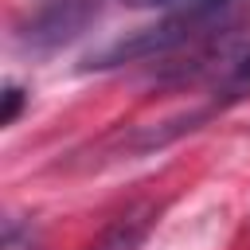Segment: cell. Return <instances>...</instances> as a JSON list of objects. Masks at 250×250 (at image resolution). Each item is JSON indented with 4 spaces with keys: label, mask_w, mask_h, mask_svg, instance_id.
<instances>
[{
    "label": "cell",
    "mask_w": 250,
    "mask_h": 250,
    "mask_svg": "<svg viewBox=\"0 0 250 250\" xmlns=\"http://www.w3.org/2000/svg\"><path fill=\"white\" fill-rule=\"evenodd\" d=\"M98 16V0H35L27 20L20 23V43L31 51H51L74 39Z\"/></svg>",
    "instance_id": "6da1fadb"
},
{
    "label": "cell",
    "mask_w": 250,
    "mask_h": 250,
    "mask_svg": "<svg viewBox=\"0 0 250 250\" xmlns=\"http://www.w3.org/2000/svg\"><path fill=\"white\" fill-rule=\"evenodd\" d=\"M207 20V12H184L176 20H164L160 27H145L137 31L133 39H117L109 43L105 51L90 55V66H121V62H133V59H148V55H164L180 43L191 39V31Z\"/></svg>",
    "instance_id": "7a4b0ae2"
},
{
    "label": "cell",
    "mask_w": 250,
    "mask_h": 250,
    "mask_svg": "<svg viewBox=\"0 0 250 250\" xmlns=\"http://www.w3.org/2000/svg\"><path fill=\"white\" fill-rule=\"evenodd\" d=\"M152 219H156V203H133V207L121 211L86 250H137V246L145 242Z\"/></svg>",
    "instance_id": "3957f363"
},
{
    "label": "cell",
    "mask_w": 250,
    "mask_h": 250,
    "mask_svg": "<svg viewBox=\"0 0 250 250\" xmlns=\"http://www.w3.org/2000/svg\"><path fill=\"white\" fill-rule=\"evenodd\" d=\"M137 8H180V12H211L227 0H129Z\"/></svg>",
    "instance_id": "277c9868"
},
{
    "label": "cell",
    "mask_w": 250,
    "mask_h": 250,
    "mask_svg": "<svg viewBox=\"0 0 250 250\" xmlns=\"http://www.w3.org/2000/svg\"><path fill=\"white\" fill-rule=\"evenodd\" d=\"M4 250H35V234L31 227H20L16 219L4 227Z\"/></svg>",
    "instance_id": "5b68a950"
},
{
    "label": "cell",
    "mask_w": 250,
    "mask_h": 250,
    "mask_svg": "<svg viewBox=\"0 0 250 250\" xmlns=\"http://www.w3.org/2000/svg\"><path fill=\"white\" fill-rule=\"evenodd\" d=\"M20 109H23V90H20V86H8V90H4V113H0V121L12 125V121L20 117Z\"/></svg>",
    "instance_id": "8992f818"
}]
</instances>
